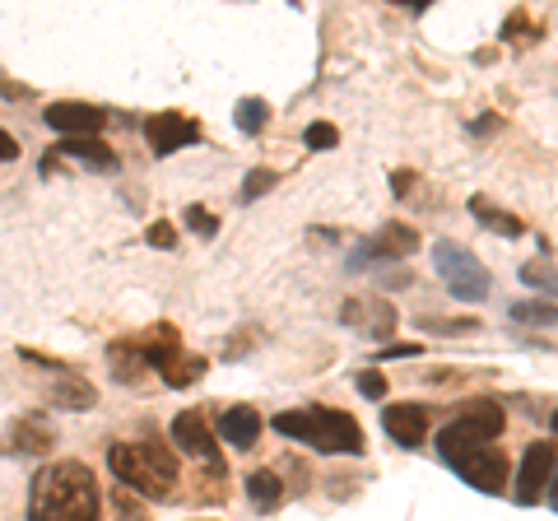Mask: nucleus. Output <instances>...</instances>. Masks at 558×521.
Instances as JSON below:
<instances>
[{
  "mask_svg": "<svg viewBox=\"0 0 558 521\" xmlns=\"http://www.w3.org/2000/svg\"><path fill=\"white\" fill-rule=\"evenodd\" d=\"M303 145L307 149H336L340 145V131L330 126V121H312V126L303 131Z\"/></svg>",
  "mask_w": 558,
  "mask_h": 521,
  "instance_id": "393cba45",
  "label": "nucleus"
},
{
  "mask_svg": "<svg viewBox=\"0 0 558 521\" xmlns=\"http://www.w3.org/2000/svg\"><path fill=\"white\" fill-rule=\"evenodd\" d=\"M28 521H102V494L89 465L51 461L33 475Z\"/></svg>",
  "mask_w": 558,
  "mask_h": 521,
  "instance_id": "f257e3e1",
  "label": "nucleus"
},
{
  "mask_svg": "<svg viewBox=\"0 0 558 521\" xmlns=\"http://www.w3.org/2000/svg\"><path fill=\"white\" fill-rule=\"evenodd\" d=\"M418 350H424V344H381L377 359H381V363H387V359H414Z\"/></svg>",
  "mask_w": 558,
  "mask_h": 521,
  "instance_id": "c85d7f7f",
  "label": "nucleus"
},
{
  "mask_svg": "<svg viewBox=\"0 0 558 521\" xmlns=\"http://www.w3.org/2000/svg\"><path fill=\"white\" fill-rule=\"evenodd\" d=\"M163 381H168V387H191V381H196L201 373H205V359L201 354H186V350H178V354H172L168 363H163Z\"/></svg>",
  "mask_w": 558,
  "mask_h": 521,
  "instance_id": "412c9836",
  "label": "nucleus"
},
{
  "mask_svg": "<svg viewBox=\"0 0 558 521\" xmlns=\"http://www.w3.org/2000/svg\"><path fill=\"white\" fill-rule=\"evenodd\" d=\"M47 154H65V159H75V163H94L102 172H112L117 168V154L98 141V135H84V141H61V145H51Z\"/></svg>",
  "mask_w": 558,
  "mask_h": 521,
  "instance_id": "dca6fc26",
  "label": "nucleus"
},
{
  "mask_svg": "<svg viewBox=\"0 0 558 521\" xmlns=\"http://www.w3.org/2000/svg\"><path fill=\"white\" fill-rule=\"evenodd\" d=\"M247 498L256 502L260 512H275L279 498H284V480H279L275 471H256V475L247 480Z\"/></svg>",
  "mask_w": 558,
  "mask_h": 521,
  "instance_id": "aec40b11",
  "label": "nucleus"
},
{
  "mask_svg": "<svg viewBox=\"0 0 558 521\" xmlns=\"http://www.w3.org/2000/svg\"><path fill=\"white\" fill-rule=\"evenodd\" d=\"M10 159H20V145H14L10 131H0V163H10Z\"/></svg>",
  "mask_w": 558,
  "mask_h": 521,
  "instance_id": "7c9ffc66",
  "label": "nucleus"
},
{
  "mask_svg": "<svg viewBox=\"0 0 558 521\" xmlns=\"http://www.w3.org/2000/svg\"><path fill=\"white\" fill-rule=\"evenodd\" d=\"M359 391L368 396V401H381V396H387V377H381L377 368H363L359 373Z\"/></svg>",
  "mask_w": 558,
  "mask_h": 521,
  "instance_id": "bb28decb",
  "label": "nucleus"
},
{
  "mask_svg": "<svg viewBox=\"0 0 558 521\" xmlns=\"http://www.w3.org/2000/svg\"><path fill=\"white\" fill-rule=\"evenodd\" d=\"M457 475L480 494H502L508 489V457L498 447H480L465 461H457Z\"/></svg>",
  "mask_w": 558,
  "mask_h": 521,
  "instance_id": "1a4fd4ad",
  "label": "nucleus"
},
{
  "mask_svg": "<svg viewBox=\"0 0 558 521\" xmlns=\"http://www.w3.org/2000/svg\"><path fill=\"white\" fill-rule=\"evenodd\" d=\"M275 182H279V178H275L270 168H252L247 178H242V191H238V201H242V205H252V201H260V196H266V191H270Z\"/></svg>",
  "mask_w": 558,
  "mask_h": 521,
  "instance_id": "5701e85b",
  "label": "nucleus"
},
{
  "mask_svg": "<svg viewBox=\"0 0 558 521\" xmlns=\"http://www.w3.org/2000/svg\"><path fill=\"white\" fill-rule=\"evenodd\" d=\"M521 280H526V284H545V289H554L549 270H535V266H526V270H521Z\"/></svg>",
  "mask_w": 558,
  "mask_h": 521,
  "instance_id": "2f4dec72",
  "label": "nucleus"
},
{
  "mask_svg": "<svg viewBox=\"0 0 558 521\" xmlns=\"http://www.w3.org/2000/svg\"><path fill=\"white\" fill-rule=\"evenodd\" d=\"M275 433L317 447L322 457H359L363 451V428L344 410H284L275 414Z\"/></svg>",
  "mask_w": 558,
  "mask_h": 521,
  "instance_id": "f03ea898",
  "label": "nucleus"
},
{
  "mask_svg": "<svg viewBox=\"0 0 558 521\" xmlns=\"http://www.w3.org/2000/svg\"><path fill=\"white\" fill-rule=\"evenodd\" d=\"M51 443H57V433H51V424L38 420V414H28V420L0 433V451H5V457H43V451H51Z\"/></svg>",
  "mask_w": 558,
  "mask_h": 521,
  "instance_id": "9b49d317",
  "label": "nucleus"
},
{
  "mask_svg": "<svg viewBox=\"0 0 558 521\" xmlns=\"http://www.w3.org/2000/svg\"><path fill=\"white\" fill-rule=\"evenodd\" d=\"M172 443H178L186 457H201L209 465H219V451H215V428L205 424L201 410H182L178 420H172Z\"/></svg>",
  "mask_w": 558,
  "mask_h": 521,
  "instance_id": "f8f14e48",
  "label": "nucleus"
},
{
  "mask_svg": "<svg viewBox=\"0 0 558 521\" xmlns=\"http://www.w3.org/2000/svg\"><path fill=\"white\" fill-rule=\"evenodd\" d=\"M145 242H149V247H159V252H172V247H178V229H172L168 219H159V223H149Z\"/></svg>",
  "mask_w": 558,
  "mask_h": 521,
  "instance_id": "a878e982",
  "label": "nucleus"
},
{
  "mask_svg": "<svg viewBox=\"0 0 558 521\" xmlns=\"http://www.w3.org/2000/svg\"><path fill=\"white\" fill-rule=\"evenodd\" d=\"M512 317H517V322H535V326L545 322V326H549V322H554V303H531V307H512Z\"/></svg>",
  "mask_w": 558,
  "mask_h": 521,
  "instance_id": "cd10ccee",
  "label": "nucleus"
},
{
  "mask_svg": "<svg viewBox=\"0 0 558 521\" xmlns=\"http://www.w3.org/2000/svg\"><path fill=\"white\" fill-rule=\"evenodd\" d=\"M47 401L57 405V410H89V405L98 401V396H94L89 381H80V377L61 373L57 381H47Z\"/></svg>",
  "mask_w": 558,
  "mask_h": 521,
  "instance_id": "f3484780",
  "label": "nucleus"
},
{
  "mask_svg": "<svg viewBox=\"0 0 558 521\" xmlns=\"http://www.w3.org/2000/svg\"><path fill=\"white\" fill-rule=\"evenodd\" d=\"M219 438L229 447H252L260 438V414L252 405H233L219 414Z\"/></svg>",
  "mask_w": 558,
  "mask_h": 521,
  "instance_id": "2eb2a0df",
  "label": "nucleus"
},
{
  "mask_svg": "<svg viewBox=\"0 0 558 521\" xmlns=\"http://www.w3.org/2000/svg\"><path fill=\"white\" fill-rule=\"evenodd\" d=\"M108 363H112V377L117 381H140V377H145V359H140L135 340H112Z\"/></svg>",
  "mask_w": 558,
  "mask_h": 521,
  "instance_id": "6ab92c4d",
  "label": "nucleus"
},
{
  "mask_svg": "<svg viewBox=\"0 0 558 521\" xmlns=\"http://www.w3.org/2000/svg\"><path fill=\"white\" fill-rule=\"evenodd\" d=\"M381 428H387V438L400 443V447H418L428 433V410L414 405V401H400V405H387V414H381Z\"/></svg>",
  "mask_w": 558,
  "mask_h": 521,
  "instance_id": "4468645a",
  "label": "nucleus"
},
{
  "mask_svg": "<svg viewBox=\"0 0 558 521\" xmlns=\"http://www.w3.org/2000/svg\"><path fill=\"white\" fill-rule=\"evenodd\" d=\"M43 121L51 131H61V141H84V135H98L102 126H108V112L94 108V102L61 98V102H47Z\"/></svg>",
  "mask_w": 558,
  "mask_h": 521,
  "instance_id": "423d86ee",
  "label": "nucleus"
},
{
  "mask_svg": "<svg viewBox=\"0 0 558 521\" xmlns=\"http://www.w3.org/2000/svg\"><path fill=\"white\" fill-rule=\"evenodd\" d=\"M410 252H418V233L410 223H387L377 238L359 242V247L349 252V270H363L368 260H387V256H410Z\"/></svg>",
  "mask_w": 558,
  "mask_h": 521,
  "instance_id": "6e6552de",
  "label": "nucleus"
},
{
  "mask_svg": "<svg viewBox=\"0 0 558 521\" xmlns=\"http://www.w3.org/2000/svg\"><path fill=\"white\" fill-rule=\"evenodd\" d=\"M433 266H438L442 284L451 289V299L480 303L484 293H488V270L475 260V252L457 247V242H438V247H433Z\"/></svg>",
  "mask_w": 558,
  "mask_h": 521,
  "instance_id": "39448f33",
  "label": "nucleus"
},
{
  "mask_svg": "<svg viewBox=\"0 0 558 521\" xmlns=\"http://www.w3.org/2000/svg\"><path fill=\"white\" fill-rule=\"evenodd\" d=\"M410 186H414V172H410V168L391 172V191H396V196H410Z\"/></svg>",
  "mask_w": 558,
  "mask_h": 521,
  "instance_id": "c756f323",
  "label": "nucleus"
},
{
  "mask_svg": "<svg viewBox=\"0 0 558 521\" xmlns=\"http://www.w3.org/2000/svg\"><path fill=\"white\" fill-rule=\"evenodd\" d=\"M145 141L154 154H178L186 145H196L201 141V126H196V117H186V112H159V117H149L145 121Z\"/></svg>",
  "mask_w": 558,
  "mask_h": 521,
  "instance_id": "0eeeda50",
  "label": "nucleus"
},
{
  "mask_svg": "<svg viewBox=\"0 0 558 521\" xmlns=\"http://www.w3.org/2000/svg\"><path fill=\"white\" fill-rule=\"evenodd\" d=\"M266 121H270V102L266 98H242L238 102V131L260 135V131H266Z\"/></svg>",
  "mask_w": 558,
  "mask_h": 521,
  "instance_id": "4be33fe9",
  "label": "nucleus"
},
{
  "mask_svg": "<svg viewBox=\"0 0 558 521\" xmlns=\"http://www.w3.org/2000/svg\"><path fill=\"white\" fill-rule=\"evenodd\" d=\"M554 443H531L526 447V461H521V475H517V502H539V489H549L554 484Z\"/></svg>",
  "mask_w": 558,
  "mask_h": 521,
  "instance_id": "9d476101",
  "label": "nucleus"
},
{
  "mask_svg": "<svg viewBox=\"0 0 558 521\" xmlns=\"http://www.w3.org/2000/svg\"><path fill=\"white\" fill-rule=\"evenodd\" d=\"M470 210H475V219L484 223V229H488V233L517 238L521 229H526V223H521L517 215H508V210H498V205H494V201H488V196H475V201H470Z\"/></svg>",
  "mask_w": 558,
  "mask_h": 521,
  "instance_id": "a211bd4d",
  "label": "nucleus"
},
{
  "mask_svg": "<svg viewBox=\"0 0 558 521\" xmlns=\"http://www.w3.org/2000/svg\"><path fill=\"white\" fill-rule=\"evenodd\" d=\"M182 223L191 233H201V238H215L219 233V215L215 210H205V205H186L182 210Z\"/></svg>",
  "mask_w": 558,
  "mask_h": 521,
  "instance_id": "b1692460",
  "label": "nucleus"
},
{
  "mask_svg": "<svg viewBox=\"0 0 558 521\" xmlns=\"http://www.w3.org/2000/svg\"><path fill=\"white\" fill-rule=\"evenodd\" d=\"M502 424H508V414H502L498 401H470L457 420H451L442 433H438V451H442V461H465L470 451H480L488 447L502 433Z\"/></svg>",
  "mask_w": 558,
  "mask_h": 521,
  "instance_id": "20e7f679",
  "label": "nucleus"
},
{
  "mask_svg": "<svg viewBox=\"0 0 558 521\" xmlns=\"http://www.w3.org/2000/svg\"><path fill=\"white\" fill-rule=\"evenodd\" d=\"M108 465L121 484H131L145 498H168L178 489V457L163 443H112L108 447Z\"/></svg>",
  "mask_w": 558,
  "mask_h": 521,
  "instance_id": "7ed1b4c3",
  "label": "nucleus"
},
{
  "mask_svg": "<svg viewBox=\"0 0 558 521\" xmlns=\"http://www.w3.org/2000/svg\"><path fill=\"white\" fill-rule=\"evenodd\" d=\"M340 317H344V326H354V331H363L368 340H381L396 331V307L377 303V299H349Z\"/></svg>",
  "mask_w": 558,
  "mask_h": 521,
  "instance_id": "ddd939ff",
  "label": "nucleus"
}]
</instances>
